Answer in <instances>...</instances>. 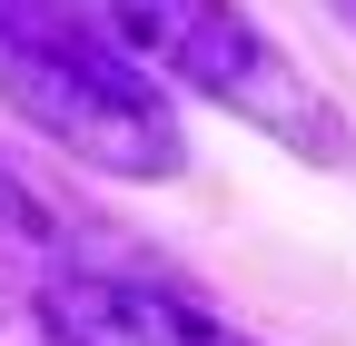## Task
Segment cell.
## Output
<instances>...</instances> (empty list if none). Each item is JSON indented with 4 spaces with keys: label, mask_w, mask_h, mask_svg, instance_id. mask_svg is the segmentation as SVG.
I'll return each mask as SVG.
<instances>
[{
    "label": "cell",
    "mask_w": 356,
    "mask_h": 346,
    "mask_svg": "<svg viewBox=\"0 0 356 346\" xmlns=\"http://www.w3.org/2000/svg\"><path fill=\"white\" fill-rule=\"evenodd\" d=\"M317 10H327V20H346V30H356V0H317Z\"/></svg>",
    "instance_id": "8992f818"
},
{
    "label": "cell",
    "mask_w": 356,
    "mask_h": 346,
    "mask_svg": "<svg viewBox=\"0 0 356 346\" xmlns=\"http://www.w3.org/2000/svg\"><path fill=\"white\" fill-rule=\"evenodd\" d=\"M40 307H50L60 346H267V336L228 327L218 307H198L188 287L129 277V267H89V257L40 267Z\"/></svg>",
    "instance_id": "3957f363"
},
{
    "label": "cell",
    "mask_w": 356,
    "mask_h": 346,
    "mask_svg": "<svg viewBox=\"0 0 356 346\" xmlns=\"http://www.w3.org/2000/svg\"><path fill=\"white\" fill-rule=\"evenodd\" d=\"M70 10L99 40H119L149 79H178V90H198L208 109L267 129L287 158H307V168H346L356 158L346 109L267 40V20L238 10V0H70Z\"/></svg>",
    "instance_id": "7a4b0ae2"
},
{
    "label": "cell",
    "mask_w": 356,
    "mask_h": 346,
    "mask_svg": "<svg viewBox=\"0 0 356 346\" xmlns=\"http://www.w3.org/2000/svg\"><path fill=\"white\" fill-rule=\"evenodd\" d=\"M0 109L99 179H178L188 129L168 90L70 0H0Z\"/></svg>",
    "instance_id": "6da1fadb"
},
{
    "label": "cell",
    "mask_w": 356,
    "mask_h": 346,
    "mask_svg": "<svg viewBox=\"0 0 356 346\" xmlns=\"http://www.w3.org/2000/svg\"><path fill=\"white\" fill-rule=\"evenodd\" d=\"M60 257H70V218L20 179V168H0V267L30 277V267H60Z\"/></svg>",
    "instance_id": "277c9868"
},
{
    "label": "cell",
    "mask_w": 356,
    "mask_h": 346,
    "mask_svg": "<svg viewBox=\"0 0 356 346\" xmlns=\"http://www.w3.org/2000/svg\"><path fill=\"white\" fill-rule=\"evenodd\" d=\"M0 346H60L50 307H40V287H20L10 267H0Z\"/></svg>",
    "instance_id": "5b68a950"
}]
</instances>
